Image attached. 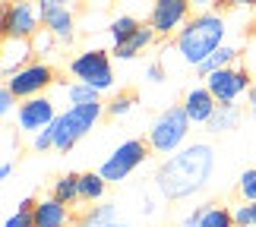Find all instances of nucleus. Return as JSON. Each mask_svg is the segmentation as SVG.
Listing matches in <instances>:
<instances>
[{"instance_id": "24", "label": "nucleus", "mask_w": 256, "mask_h": 227, "mask_svg": "<svg viewBox=\"0 0 256 227\" xmlns=\"http://www.w3.org/2000/svg\"><path fill=\"white\" fill-rule=\"evenodd\" d=\"M64 95L70 98V104H92V101H98L102 92L86 82H70V85H64Z\"/></svg>"}, {"instance_id": "38", "label": "nucleus", "mask_w": 256, "mask_h": 227, "mask_svg": "<svg viewBox=\"0 0 256 227\" xmlns=\"http://www.w3.org/2000/svg\"><path fill=\"white\" fill-rule=\"evenodd\" d=\"M64 3H76V0H64Z\"/></svg>"}, {"instance_id": "22", "label": "nucleus", "mask_w": 256, "mask_h": 227, "mask_svg": "<svg viewBox=\"0 0 256 227\" xmlns=\"http://www.w3.org/2000/svg\"><path fill=\"white\" fill-rule=\"evenodd\" d=\"M142 22L136 16H130V13H124V16H117V19H111V25H108V32H111V41L114 44H120V41H126L136 28H140Z\"/></svg>"}, {"instance_id": "26", "label": "nucleus", "mask_w": 256, "mask_h": 227, "mask_svg": "<svg viewBox=\"0 0 256 227\" xmlns=\"http://www.w3.org/2000/svg\"><path fill=\"white\" fill-rule=\"evenodd\" d=\"M234 224L238 227H256V202H240L234 205Z\"/></svg>"}, {"instance_id": "7", "label": "nucleus", "mask_w": 256, "mask_h": 227, "mask_svg": "<svg viewBox=\"0 0 256 227\" xmlns=\"http://www.w3.org/2000/svg\"><path fill=\"white\" fill-rule=\"evenodd\" d=\"M146 155H149V142H142V139H130V142H124V145H117V149L111 152V158L102 164V174L108 183H120L126 180L136 167H140L146 161Z\"/></svg>"}, {"instance_id": "13", "label": "nucleus", "mask_w": 256, "mask_h": 227, "mask_svg": "<svg viewBox=\"0 0 256 227\" xmlns=\"http://www.w3.org/2000/svg\"><path fill=\"white\" fill-rule=\"evenodd\" d=\"M184 111L190 117V123H209L212 114L218 111V101L209 92V85H193L190 92L184 95Z\"/></svg>"}, {"instance_id": "6", "label": "nucleus", "mask_w": 256, "mask_h": 227, "mask_svg": "<svg viewBox=\"0 0 256 227\" xmlns=\"http://www.w3.org/2000/svg\"><path fill=\"white\" fill-rule=\"evenodd\" d=\"M70 73L76 76V82H86L98 88V92H108L114 88V66H111V54L102 51V47H92V51H82L70 60Z\"/></svg>"}, {"instance_id": "23", "label": "nucleus", "mask_w": 256, "mask_h": 227, "mask_svg": "<svg viewBox=\"0 0 256 227\" xmlns=\"http://www.w3.org/2000/svg\"><path fill=\"white\" fill-rule=\"evenodd\" d=\"M35 205H38V199H22L16 215H10L4 221V227H35Z\"/></svg>"}, {"instance_id": "30", "label": "nucleus", "mask_w": 256, "mask_h": 227, "mask_svg": "<svg viewBox=\"0 0 256 227\" xmlns=\"http://www.w3.org/2000/svg\"><path fill=\"white\" fill-rule=\"evenodd\" d=\"M32 149H35V152H48V149H54V123H51V126H44L42 133H35V136H32Z\"/></svg>"}, {"instance_id": "19", "label": "nucleus", "mask_w": 256, "mask_h": 227, "mask_svg": "<svg viewBox=\"0 0 256 227\" xmlns=\"http://www.w3.org/2000/svg\"><path fill=\"white\" fill-rule=\"evenodd\" d=\"M240 123V107L238 104H218V111L212 114V120L206 123L209 133H228Z\"/></svg>"}, {"instance_id": "20", "label": "nucleus", "mask_w": 256, "mask_h": 227, "mask_svg": "<svg viewBox=\"0 0 256 227\" xmlns=\"http://www.w3.org/2000/svg\"><path fill=\"white\" fill-rule=\"evenodd\" d=\"M54 199H60L64 205H73V202H80L82 196H80V174H66L60 177V180H54Z\"/></svg>"}, {"instance_id": "31", "label": "nucleus", "mask_w": 256, "mask_h": 227, "mask_svg": "<svg viewBox=\"0 0 256 227\" xmlns=\"http://www.w3.org/2000/svg\"><path fill=\"white\" fill-rule=\"evenodd\" d=\"M19 101V98L13 95V92H10V85H4V88H0V114H13V104Z\"/></svg>"}, {"instance_id": "5", "label": "nucleus", "mask_w": 256, "mask_h": 227, "mask_svg": "<svg viewBox=\"0 0 256 227\" xmlns=\"http://www.w3.org/2000/svg\"><path fill=\"white\" fill-rule=\"evenodd\" d=\"M44 28L42 19V0H6L0 13V32L4 38H32Z\"/></svg>"}, {"instance_id": "12", "label": "nucleus", "mask_w": 256, "mask_h": 227, "mask_svg": "<svg viewBox=\"0 0 256 227\" xmlns=\"http://www.w3.org/2000/svg\"><path fill=\"white\" fill-rule=\"evenodd\" d=\"M42 19H44V28L54 32L60 41H70L73 38L76 19H73L70 3H64V0H42Z\"/></svg>"}, {"instance_id": "34", "label": "nucleus", "mask_w": 256, "mask_h": 227, "mask_svg": "<svg viewBox=\"0 0 256 227\" xmlns=\"http://www.w3.org/2000/svg\"><path fill=\"white\" fill-rule=\"evenodd\" d=\"M186 3H190V9H196V13H209L215 6V0H186Z\"/></svg>"}, {"instance_id": "27", "label": "nucleus", "mask_w": 256, "mask_h": 227, "mask_svg": "<svg viewBox=\"0 0 256 227\" xmlns=\"http://www.w3.org/2000/svg\"><path fill=\"white\" fill-rule=\"evenodd\" d=\"M57 41H60V38H57L54 32L42 28V32L32 38V47H35V54H42V57H44V54H51V51H54V44H57Z\"/></svg>"}, {"instance_id": "21", "label": "nucleus", "mask_w": 256, "mask_h": 227, "mask_svg": "<svg viewBox=\"0 0 256 227\" xmlns=\"http://www.w3.org/2000/svg\"><path fill=\"white\" fill-rule=\"evenodd\" d=\"M104 190H108V180L102 174H80V196H82V202H98L104 196Z\"/></svg>"}, {"instance_id": "28", "label": "nucleus", "mask_w": 256, "mask_h": 227, "mask_svg": "<svg viewBox=\"0 0 256 227\" xmlns=\"http://www.w3.org/2000/svg\"><path fill=\"white\" fill-rule=\"evenodd\" d=\"M238 190L244 196V202H256V171H244L238 180Z\"/></svg>"}, {"instance_id": "15", "label": "nucleus", "mask_w": 256, "mask_h": 227, "mask_svg": "<svg viewBox=\"0 0 256 227\" xmlns=\"http://www.w3.org/2000/svg\"><path fill=\"white\" fill-rule=\"evenodd\" d=\"M35 227H70V205L60 199H38L35 205Z\"/></svg>"}, {"instance_id": "37", "label": "nucleus", "mask_w": 256, "mask_h": 227, "mask_svg": "<svg viewBox=\"0 0 256 227\" xmlns=\"http://www.w3.org/2000/svg\"><path fill=\"white\" fill-rule=\"evenodd\" d=\"M10 174H13V164H10V161H4V164H0V177H4V180H6Z\"/></svg>"}, {"instance_id": "18", "label": "nucleus", "mask_w": 256, "mask_h": 227, "mask_svg": "<svg viewBox=\"0 0 256 227\" xmlns=\"http://www.w3.org/2000/svg\"><path fill=\"white\" fill-rule=\"evenodd\" d=\"M234 60H238V47H231V44H222L218 51H215L206 63L196 66V73H200L202 79L206 76H212L215 70H224V66H234Z\"/></svg>"}, {"instance_id": "3", "label": "nucleus", "mask_w": 256, "mask_h": 227, "mask_svg": "<svg viewBox=\"0 0 256 227\" xmlns=\"http://www.w3.org/2000/svg\"><path fill=\"white\" fill-rule=\"evenodd\" d=\"M186 136H190V117H186L184 104H174L168 111H162L155 117V123L149 126V149L155 155H174L186 145Z\"/></svg>"}, {"instance_id": "9", "label": "nucleus", "mask_w": 256, "mask_h": 227, "mask_svg": "<svg viewBox=\"0 0 256 227\" xmlns=\"http://www.w3.org/2000/svg\"><path fill=\"white\" fill-rule=\"evenodd\" d=\"M206 85H209V92L215 95L218 104H234L244 92L253 88L250 73L244 70V66H224V70H215L212 76H206Z\"/></svg>"}, {"instance_id": "4", "label": "nucleus", "mask_w": 256, "mask_h": 227, "mask_svg": "<svg viewBox=\"0 0 256 227\" xmlns=\"http://www.w3.org/2000/svg\"><path fill=\"white\" fill-rule=\"evenodd\" d=\"M104 104L92 101V104H73L54 120V149L57 152H70L92 126L102 120Z\"/></svg>"}, {"instance_id": "1", "label": "nucleus", "mask_w": 256, "mask_h": 227, "mask_svg": "<svg viewBox=\"0 0 256 227\" xmlns=\"http://www.w3.org/2000/svg\"><path fill=\"white\" fill-rule=\"evenodd\" d=\"M215 167V149L209 142H186L180 152L168 155L155 171V190L168 202L190 199L200 193L212 177Z\"/></svg>"}, {"instance_id": "25", "label": "nucleus", "mask_w": 256, "mask_h": 227, "mask_svg": "<svg viewBox=\"0 0 256 227\" xmlns=\"http://www.w3.org/2000/svg\"><path fill=\"white\" fill-rule=\"evenodd\" d=\"M200 227H238V224H234V215L228 209H222V205H206Z\"/></svg>"}, {"instance_id": "2", "label": "nucleus", "mask_w": 256, "mask_h": 227, "mask_svg": "<svg viewBox=\"0 0 256 227\" xmlns=\"http://www.w3.org/2000/svg\"><path fill=\"white\" fill-rule=\"evenodd\" d=\"M224 19L218 13H193V19L177 32V54L186 66H200L224 44Z\"/></svg>"}, {"instance_id": "14", "label": "nucleus", "mask_w": 256, "mask_h": 227, "mask_svg": "<svg viewBox=\"0 0 256 227\" xmlns=\"http://www.w3.org/2000/svg\"><path fill=\"white\" fill-rule=\"evenodd\" d=\"M32 57H35L32 41H26V38H4V51H0V70H4V76L10 79L16 70H22V66L32 63Z\"/></svg>"}, {"instance_id": "10", "label": "nucleus", "mask_w": 256, "mask_h": 227, "mask_svg": "<svg viewBox=\"0 0 256 227\" xmlns=\"http://www.w3.org/2000/svg\"><path fill=\"white\" fill-rule=\"evenodd\" d=\"M190 3L186 0H152L149 6V25L155 35H177L180 28L190 22Z\"/></svg>"}, {"instance_id": "8", "label": "nucleus", "mask_w": 256, "mask_h": 227, "mask_svg": "<svg viewBox=\"0 0 256 227\" xmlns=\"http://www.w3.org/2000/svg\"><path fill=\"white\" fill-rule=\"evenodd\" d=\"M10 92H13L19 101H28V98H38L44 88L54 85V66H48L44 60H32L28 66L16 70L13 76L6 79Z\"/></svg>"}, {"instance_id": "35", "label": "nucleus", "mask_w": 256, "mask_h": 227, "mask_svg": "<svg viewBox=\"0 0 256 227\" xmlns=\"http://www.w3.org/2000/svg\"><path fill=\"white\" fill-rule=\"evenodd\" d=\"M256 0H215V6H253Z\"/></svg>"}, {"instance_id": "29", "label": "nucleus", "mask_w": 256, "mask_h": 227, "mask_svg": "<svg viewBox=\"0 0 256 227\" xmlns=\"http://www.w3.org/2000/svg\"><path fill=\"white\" fill-rule=\"evenodd\" d=\"M133 101H136V98H133L130 92H124V95H117V98H114V101H111V104H108V114H111V117H124V114H130V111H133Z\"/></svg>"}, {"instance_id": "32", "label": "nucleus", "mask_w": 256, "mask_h": 227, "mask_svg": "<svg viewBox=\"0 0 256 227\" xmlns=\"http://www.w3.org/2000/svg\"><path fill=\"white\" fill-rule=\"evenodd\" d=\"M202 212H206V205H200V209H193L186 218L180 221V227H200L202 224Z\"/></svg>"}, {"instance_id": "16", "label": "nucleus", "mask_w": 256, "mask_h": 227, "mask_svg": "<svg viewBox=\"0 0 256 227\" xmlns=\"http://www.w3.org/2000/svg\"><path fill=\"white\" fill-rule=\"evenodd\" d=\"M152 41H155V28H152V25H140L130 38H126V41L114 44V51H111V54L117 57V60H133V57L140 54L142 47H149Z\"/></svg>"}, {"instance_id": "36", "label": "nucleus", "mask_w": 256, "mask_h": 227, "mask_svg": "<svg viewBox=\"0 0 256 227\" xmlns=\"http://www.w3.org/2000/svg\"><path fill=\"white\" fill-rule=\"evenodd\" d=\"M247 104H250V114L256 117V85H253L250 92H247Z\"/></svg>"}, {"instance_id": "11", "label": "nucleus", "mask_w": 256, "mask_h": 227, "mask_svg": "<svg viewBox=\"0 0 256 227\" xmlns=\"http://www.w3.org/2000/svg\"><path fill=\"white\" fill-rule=\"evenodd\" d=\"M57 117H60V114L54 111V101L44 98V95L28 98V101H19V107H16V126L22 133H28V136L42 133L44 126H51L57 120Z\"/></svg>"}, {"instance_id": "17", "label": "nucleus", "mask_w": 256, "mask_h": 227, "mask_svg": "<svg viewBox=\"0 0 256 227\" xmlns=\"http://www.w3.org/2000/svg\"><path fill=\"white\" fill-rule=\"evenodd\" d=\"M76 227H130V224L117 215L114 205H95V209H88L82 215Z\"/></svg>"}, {"instance_id": "33", "label": "nucleus", "mask_w": 256, "mask_h": 227, "mask_svg": "<svg viewBox=\"0 0 256 227\" xmlns=\"http://www.w3.org/2000/svg\"><path fill=\"white\" fill-rule=\"evenodd\" d=\"M146 76H149V82H164V79H168V73H164L162 63H152L149 70H146Z\"/></svg>"}]
</instances>
